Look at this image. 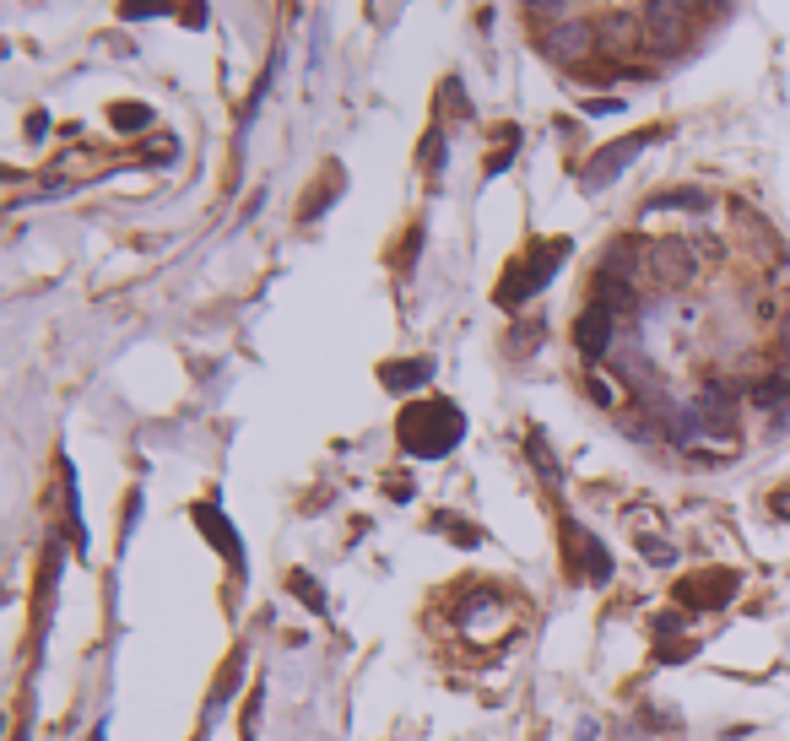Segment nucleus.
<instances>
[{"label":"nucleus","mask_w":790,"mask_h":741,"mask_svg":"<svg viewBox=\"0 0 790 741\" xmlns=\"http://www.w3.org/2000/svg\"><path fill=\"white\" fill-rule=\"evenodd\" d=\"M639 552H644L649 563H677V547L660 542V536H639Z\"/></svg>","instance_id":"18"},{"label":"nucleus","mask_w":790,"mask_h":741,"mask_svg":"<svg viewBox=\"0 0 790 741\" xmlns=\"http://www.w3.org/2000/svg\"><path fill=\"white\" fill-rule=\"evenodd\" d=\"M569 536H574L580 563H585V580H612V558H607V547H601L596 536H585L580 525H569Z\"/></svg>","instance_id":"10"},{"label":"nucleus","mask_w":790,"mask_h":741,"mask_svg":"<svg viewBox=\"0 0 790 741\" xmlns=\"http://www.w3.org/2000/svg\"><path fill=\"white\" fill-rule=\"evenodd\" d=\"M775 514H790V493L786 498H775Z\"/></svg>","instance_id":"25"},{"label":"nucleus","mask_w":790,"mask_h":741,"mask_svg":"<svg viewBox=\"0 0 790 741\" xmlns=\"http://www.w3.org/2000/svg\"><path fill=\"white\" fill-rule=\"evenodd\" d=\"M390 390H417V385H428L434 379V363L428 357H412V363H390L385 374H379Z\"/></svg>","instance_id":"14"},{"label":"nucleus","mask_w":790,"mask_h":741,"mask_svg":"<svg viewBox=\"0 0 790 741\" xmlns=\"http://www.w3.org/2000/svg\"><path fill=\"white\" fill-rule=\"evenodd\" d=\"M688 412L698 417L704 439H715V445H731V439H737V396H731L720 379H709V385L688 401Z\"/></svg>","instance_id":"3"},{"label":"nucleus","mask_w":790,"mask_h":741,"mask_svg":"<svg viewBox=\"0 0 790 741\" xmlns=\"http://www.w3.org/2000/svg\"><path fill=\"white\" fill-rule=\"evenodd\" d=\"M644 147H649V136H623L618 147L596 151V162L585 168V184H591V190H601V184H612V179H618V173H623V168H629V162H633V157H639V151H644Z\"/></svg>","instance_id":"9"},{"label":"nucleus","mask_w":790,"mask_h":741,"mask_svg":"<svg viewBox=\"0 0 790 741\" xmlns=\"http://www.w3.org/2000/svg\"><path fill=\"white\" fill-rule=\"evenodd\" d=\"M542 49L552 54V60H585L591 49H596V27L591 22H558V27H547V38H542Z\"/></svg>","instance_id":"7"},{"label":"nucleus","mask_w":790,"mask_h":741,"mask_svg":"<svg viewBox=\"0 0 790 741\" xmlns=\"http://www.w3.org/2000/svg\"><path fill=\"white\" fill-rule=\"evenodd\" d=\"M786 396H790V368L786 374H769L764 385H753V401H758V406H780Z\"/></svg>","instance_id":"17"},{"label":"nucleus","mask_w":790,"mask_h":741,"mask_svg":"<svg viewBox=\"0 0 790 741\" xmlns=\"http://www.w3.org/2000/svg\"><path fill=\"white\" fill-rule=\"evenodd\" d=\"M114 125H125V131L131 125H147V109H114Z\"/></svg>","instance_id":"21"},{"label":"nucleus","mask_w":790,"mask_h":741,"mask_svg":"<svg viewBox=\"0 0 790 741\" xmlns=\"http://www.w3.org/2000/svg\"><path fill=\"white\" fill-rule=\"evenodd\" d=\"M644 271H649V282L655 288H682L693 271H698V260H693V244H682V239H660V244H649L644 250Z\"/></svg>","instance_id":"4"},{"label":"nucleus","mask_w":790,"mask_h":741,"mask_svg":"<svg viewBox=\"0 0 790 741\" xmlns=\"http://www.w3.org/2000/svg\"><path fill=\"white\" fill-rule=\"evenodd\" d=\"M591 396H596V401H601V406H612V401H618V390H612V385H607V379H591Z\"/></svg>","instance_id":"22"},{"label":"nucleus","mask_w":790,"mask_h":741,"mask_svg":"<svg viewBox=\"0 0 790 741\" xmlns=\"http://www.w3.org/2000/svg\"><path fill=\"white\" fill-rule=\"evenodd\" d=\"M574 347H580L591 363H601V357L618 347V314L601 308V303H591V308L574 319Z\"/></svg>","instance_id":"6"},{"label":"nucleus","mask_w":790,"mask_h":741,"mask_svg":"<svg viewBox=\"0 0 790 741\" xmlns=\"http://www.w3.org/2000/svg\"><path fill=\"white\" fill-rule=\"evenodd\" d=\"M563 255H569V244H547L536 260H525V266H520V271L503 282V303H514V297H531L536 288H542V282H547V277H552V266H558Z\"/></svg>","instance_id":"8"},{"label":"nucleus","mask_w":790,"mask_h":741,"mask_svg":"<svg viewBox=\"0 0 790 741\" xmlns=\"http://www.w3.org/2000/svg\"><path fill=\"white\" fill-rule=\"evenodd\" d=\"M704 206H709L704 190H666V195L649 201V211H704Z\"/></svg>","instance_id":"16"},{"label":"nucleus","mask_w":790,"mask_h":741,"mask_svg":"<svg viewBox=\"0 0 790 741\" xmlns=\"http://www.w3.org/2000/svg\"><path fill=\"white\" fill-rule=\"evenodd\" d=\"M644 38L655 44V49H682V38H688V27H693V16H688V0H644Z\"/></svg>","instance_id":"5"},{"label":"nucleus","mask_w":790,"mask_h":741,"mask_svg":"<svg viewBox=\"0 0 790 741\" xmlns=\"http://www.w3.org/2000/svg\"><path fill=\"white\" fill-rule=\"evenodd\" d=\"M520 5H531V11H542V16H547V11H563L569 0H520Z\"/></svg>","instance_id":"24"},{"label":"nucleus","mask_w":790,"mask_h":741,"mask_svg":"<svg viewBox=\"0 0 790 741\" xmlns=\"http://www.w3.org/2000/svg\"><path fill=\"white\" fill-rule=\"evenodd\" d=\"M200 525H206V531H211V542H222V547H228V558L239 563V542L228 536V525H222V520H211V509H200Z\"/></svg>","instance_id":"19"},{"label":"nucleus","mask_w":790,"mask_h":741,"mask_svg":"<svg viewBox=\"0 0 790 741\" xmlns=\"http://www.w3.org/2000/svg\"><path fill=\"white\" fill-rule=\"evenodd\" d=\"M162 5H168V0H125V16H153Z\"/></svg>","instance_id":"20"},{"label":"nucleus","mask_w":790,"mask_h":741,"mask_svg":"<svg viewBox=\"0 0 790 741\" xmlns=\"http://www.w3.org/2000/svg\"><path fill=\"white\" fill-rule=\"evenodd\" d=\"M596 303H601V308H612L618 319H629L633 308H639V293H633L623 277H596Z\"/></svg>","instance_id":"12"},{"label":"nucleus","mask_w":790,"mask_h":741,"mask_svg":"<svg viewBox=\"0 0 790 741\" xmlns=\"http://www.w3.org/2000/svg\"><path fill=\"white\" fill-rule=\"evenodd\" d=\"M461 434H466V417L450 401H417L401 417V445H406V454H417V460L450 454V449L461 445Z\"/></svg>","instance_id":"1"},{"label":"nucleus","mask_w":790,"mask_h":741,"mask_svg":"<svg viewBox=\"0 0 790 741\" xmlns=\"http://www.w3.org/2000/svg\"><path fill=\"white\" fill-rule=\"evenodd\" d=\"M639 266H644V255H639V244H633V239H618V244L601 255V277H623V282H629Z\"/></svg>","instance_id":"15"},{"label":"nucleus","mask_w":790,"mask_h":741,"mask_svg":"<svg viewBox=\"0 0 790 741\" xmlns=\"http://www.w3.org/2000/svg\"><path fill=\"white\" fill-rule=\"evenodd\" d=\"M639 38H644V16H633V11H618V16L601 27V44H607L612 54H629Z\"/></svg>","instance_id":"11"},{"label":"nucleus","mask_w":790,"mask_h":741,"mask_svg":"<svg viewBox=\"0 0 790 741\" xmlns=\"http://www.w3.org/2000/svg\"><path fill=\"white\" fill-rule=\"evenodd\" d=\"M455 628L476 639V644H503L514 628H520V606L503 600L498 591H472L455 606Z\"/></svg>","instance_id":"2"},{"label":"nucleus","mask_w":790,"mask_h":741,"mask_svg":"<svg viewBox=\"0 0 790 741\" xmlns=\"http://www.w3.org/2000/svg\"><path fill=\"white\" fill-rule=\"evenodd\" d=\"M655 633H660V639H671V633H682V617H677V611H666V617L655 622Z\"/></svg>","instance_id":"23"},{"label":"nucleus","mask_w":790,"mask_h":741,"mask_svg":"<svg viewBox=\"0 0 790 741\" xmlns=\"http://www.w3.org/2000/svg\"><path fill=\"white\" fill-rule=\"evenodd\" d=\"M731 591H737V574H720V569H715V580H704V585H682L677 595L693 600V606H726Z\"/></svg>","instance_id":"13"}]
</instances>
